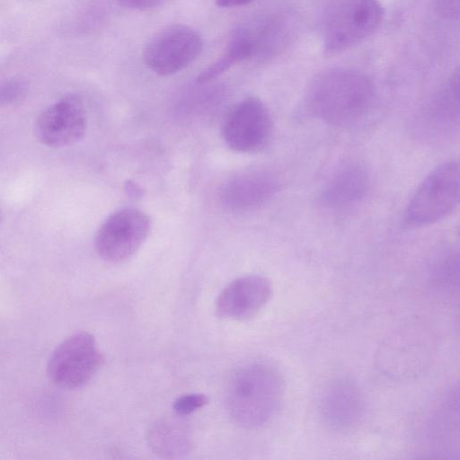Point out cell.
<instances>
[{"instance_id":"cell-1","label":"cell","mask_w":460,"mask_h":460,"mask_svg":"<svg viewBox=\"0 0 460 460\" xmlns=\"http://www.w3.org/2000/svg\"><path fill=\"white\" fill-rule=\"evenodd\" d=\"M375 88L364 74L351 69H331L312 80L305 94L307 111L323 123L351 128L372 110Z\"/></svg>"},{"instance_id":"cell-2","label":"cell","mask_w":460,"mask_h":460,"mask_svg":"<svg viewBox=\"0 0 460 460\" xmlns=\"http://www.w3.org/2000/svg\"><path fill=\"white\" fill-rule=\"evenodd\" d=\"M285 383L279 368L265 359L241 365L232 375L226 408L233 421L244 429L261 428L277 415Z\"/></svg>"},{"instance_id":"cell-3","label":"cell","mask_w":460,"mask_h":460,"mask_svg":"<svg viewBox=\"0 0 460 460\" xmlns=\"http://www.w3.org/2000/svg\"><path fill=\"white\" fill-rule=\"evenodd\" d=\"M383 17L377 0H333L323 22L325 50L340 53L357 46L376 31Z\"/></svg>"},{"instance_id":"cell-4","label":"cell","mask_w":460,"mask_h":460,"mask_svg":"<svg viewBox=\"0 0 460 460\" xmlns=\"http://www.w3.org/2000/svg\"><path fill=\"white\" fill-rule=\"evenodd\" d=\"M459 197V162H445L432 170L420 184L407 206L405 221L414 227L437 223L456 209Z\"/></svg>"},{"instance_id":"cell-5","label":"cell","mask_w":460,"mask_h":460,"mask_svg":"<svg viewBox=\"0 0 460 460\" xmlns=\"http://www.w3.org/2000/svg\"><path fill=\"white\" fill-rule=\"evenodd\" d=\"M102 361L94 337L81 332L69 336L56 348L48 364V375L60 387L80 388L94 376Z\"/></svg>"},{"instance_id":"cell-6","label":"cell","mask_w":460,"mask_h":460,"mask_svg":"<svg viewBox=\"0 0 460 460\" xmlns=\"http://www.w3.org/2000/svg\"><path fill=\"white\" fill-rule=\"evenodd\" d=\"M151 230L149 216L136 208H121L99 227L94 246L99 256L109 262L131 258L143 245Z\"/></svg>"},{"instance_id":"cell-7","label":"cell","mask_w":460,"mask_h":460,"mask_svg":"<svg viewBox=\"0 0 460 460\" xmlns=\"http://www.w3.org/2000/svg\"><path fill=\"white\" fill-rule=\"evenodd\" d=\"M203 40L191 27L177 23L157 31L143 53L146 66L158 75H171L190 65L201 53Z\"/></svg>"},{"instance_id":"cell-8","label":"cell","mask_w":460,"mask_h":460,"mask_svg":"<svg viewBox=\"0 0 460 460\" xmlns=\"http://www.w3.org/2000/svg\"><path fill=\"white\" fill-rule=\"evenodd\" d=\"M226 144L240 153L263 149L272 134V119L265 103L256 97L237 102L228 112L223 125Z\"/></svg>"},{"instance_id":"cell-9","label":"cell","mask_w":460,"mask_h":460,"mask_svg":"<svg viewBox=\"0 0 460 460\" xmlns=\"http://www.w3.org/2000/svg\"><path fill=\"white\" fill-rule=\"evenodd\" d=\"M87 128V114L82 99L66 94L43 110L35 122L40 142L50 147H63L80 140Z\"/></svg>"},{"instance_id":"cell-10","label":"cell","mask_w":460,"mask_h":460,"mask_svg":"<svg viewBox=\"0 0 460 460\" xmlns=\"http://www.w3.org/2000/svg\"><path fill=\"white\" fill-rule=\"evenodd\" d=\"M318 411L330 429L336 432L351 431L364 418L366 402L354 381L345 377L336 378L322 390Z\"/></svg>"},{"instance_id":"cell-11","label":"cell","mask_w":460,"mask_h":460,"mask_svg":"<svg viewBox=\"0 0 460 460\" xmlns=\"http://www.w3.org/2000/svg\"><path fill=\"white\" fill-rule=\"evenodd\" d=\"M272 296L270 280L261 275H246L231 281L220 292L216 311L221 318L248 320L257 315Z\"/></svg>"},{"instance_id":"cell-12","label":"cell","mask_w":460,"mask_h":460,"mask_svg":"<svg viewBox=\"0 0 460 460\" xmlns=\"http://www.w3.org/2000/svg\"><path fill=\"white\" fill-rule=\"evenodd\" d=\"M369 176L358 162H346L339 166L323 186L322 205L332 211H344L358 205L369 189Z\"/></svg>"},{"instance_id":"cell-13","label":"cell","mask_w":460,"mask_h":460,"mask_svg":"<svg viewBox=\"0 0 460 460\" xmlns=\"http://www.w3.org/2000/svg\"><path fill=\"white\" fill-rule=\"evenodd\" d=\"M279 188V181L272 172L252 171L229 181L223 189L222 199L232 209L246 210L267 202Z\"/></svg>"},{"instance_id":"cell-14","label":"cell","mask_w":460,"mask_h":460,"mask_svg":"<svg viewBox=\"0 0 460 460\" xmlns=\"http://www.w3.org/2000/svg\"><path fill=\"white\" fill-rule=\"evenodd\" d=\"M382 354L383 363L389 361L385 367L395 361L390 367L391 374H413L427 356V346L413 332L406 331L392 337L383 347Z\"/></svg>"},{"instance_id":"cell-15","label":"cell","mask_w":460,"mask_h":460,"mask_svg":"<svg viewBox=\"0 0 460 460\" xmlns=\"http://www.w3.org/2000/svg\"><path fill=\"white\" fill-rule=\"evenodd\" d=\"M257 53L254 32L237 30L231 37L219 58L197 77V82L207 83L219 76L234 65L252 58Z\"/></svg>"},{"instance_id":"cell-16","label":"cell","mask_w":460,"mask_h":460,"mask_svg":"<svg viewBox=\"0 0 460 460\" xmlns=\"http://www.w3.org/2000/svg\"><path fill=\"white\" fill-rule=\"evenodd\" d=\"M147 443L153 452L163 457H177L187 454L191 447L186 431L176 423L161 420L147 432Z\"/></svg>"},{"instance_id":"cell-17","label":"cell","mask_w":460,"mask_h":460,"mask_svg":"<svg viewBox=\"0 0 460 460\" xmlns=\"http://www.w3.org/2000/svg\"><path fill=\"white\" fill-rule=\"evenodd\" d=\"M27 90L26 82L20 78L7 79L0 83V106L19 102L26 95Z\"/></svg>"},{"instance_id":"cell-18","label":"cell","mask_w":460,"mask_h":460,"mask_svg":"<svg viewBox=\"0 0 460 460\" xmlns=\"http://www.w3.org/2000/svg\"><path fill=\"white\" fill-rule=\"evenodd\" d=\"M208 402L206 394H189L177 398L172 405L178 415H188L205 406Z\"/></svg>"},{"instance_id":"cell-19","label":"cell","mask_w":460,"mask_h":460,"mask_svg":"<svg viewBox=\"0 0 460 460\" xmlns=\"http://www.w3.org/2000/svg\"><path fill=\"white\" fill-rule=\"evenodd\" d=\"M435 9L438 14L447 19H458L460 0H436Z\"/></svg>"},{"instance_id":"cell-20","label":"cell","mask_w":460,"mask_h":460,"mask_svg":"<svg viewBox=\"0 0 460 460\" xmlns=\"http://www.w3.org/2000/svg\"><path fill=\"white\" fill-rule=\"evenodd\" d=\"M120 5L134 10H149L158 6L164 0H116Z\"/></svg>"},{"instance_id":"cell-21","label":"cell","mask_w":460,"mask_h":460,"mask_svg":"<svg viewBox=\"0 0 460 460\" xmlns=\"http://www.w3.org/2000/svg\"><path fill=\"white\" fill-rule=\"evenodd\" d=\"M253 0H216V4L220 7H235L245 5Z\"/></svg>"},{"instance_id":"cell-22","label":"cell","mask_w":460,"mask_h":460,"mask_svg":"<svg viewBox=\"0 0 460 460\" xmlns=\"http://www.w3.org/2000/svg\"><path fill=\"white\" fill-rule=\"evenodd\" d=\"M127 190L131 192L134 197L138 196L140 193L138 186L133 183H127Z\"/></svg>"},{"instance_id":"cell-23","label":"cell","mask_w":460,"mask_h":460,"mask_svg":"<svg viewBox=\"0 0 460 460\" xmlns=\"http://www.w3.org/2000/svg\"><path fill=\"white\" fill-rule=\"evenodd\" d=\"M1 217H2V210H1V208H0V220H1Z\"/></svg>"}]
</instances>
